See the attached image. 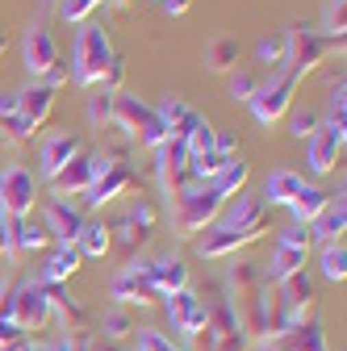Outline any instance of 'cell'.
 I'll return each instance as SVG.
<instances>
[{
  "label": "cell",
  "mask_w": 347,
  "mask_h": 351,
  "mask_svg": "<svg viewBox=\"0 0 347 351\" xmlns=\"http://www.w3.org/2000/svg\"><path fill=\"white\" fill-rule=\"evenodd\" d=\"M55 63H59V55H55V38H51V29H47V25H34V29L25 34V67H29V75L42 80Z\"/></svg>",
  "instance_id": "8"
},
{
  "label": "cell",
  "mask_w": 347,
  "mask_h": 351,
  "mask_svg": "<svg viewBox=\"0 0 347 351\" xmlns=\"http://www.w3.org/2000/svg\"><path fill=\"white\" fill-rule=\"evenodd\" d=\"M34 197H38V184H34L29 167L9 163L5 171H0V213H5L9 222H21V217L29 213V205H34Z\"/></svg>",
  "instance_id": "2"
},
{
  "label": "cell",
  "mask_w": 347,
  "mask_h": 351,
  "mask_svg": "<svg viewBox=\"0 0 347 351\" xmlns=\"http://www.w3.org/2000/svg\"><path fill=\"white\" fill-rule=\"evenodd\" d=\"M251 113H255V121L259 125H272V121H280L285 117V109L293 105V80L289 75H272L268 84H255V93H251Z\"/></svg>",
  "instance_id": "4"
},
{
  "label": "cell",
  "mask_w": 347,
  "mask_h": 351,
  "mask_svg": "<svg viewBox=\"0 0 347 351\" xmlns=\"http://www.w3.org/2000/svg\"><path fill=\"white\" fill-rule=\"evenodd\" d=\"M167 318H171V330H180V335H197L201 326H205V310L197 305V297L189 293V289H180V293H167Z\"/></svg>",
  "instance_id": "10"
},
{
  "label": "cell",
  "mask_w": 347,
  "mask_h": 351,
  "mask_svg": "<svg viewBox=\"0 0 347 351\" xmlns=\"http://www.w3.org/2000/svg\"><path fill=\"white\" fill-rule=\"evenodd\" d=\"M97 5H101V0H59V17L63 21H84Z\"/></svg>",
  "instance_id": "31"
},
{
  "label": "cell",
  "mask_w": 347,
  "mask_h": 351,
  "mask_svg": "<svg viewBox=\"0 0 347 351\" xmlns=\"http://www.w3.org/2000/svg\"><path fill=\"white\" fill-rule=\"evenodd\" d=\"M80 226H84V217H80V209H71L67 201H47V226L42 230H51V234H59L63 243H71L75 234H80Z\"/></svg>",
  "instance_id": "13"
},
{
  "label": "cell",
  "mask_w": 347,
  "mask_h": 351,
  "mask_svg": "<svg viewBox=\"0 0 347 351\" xmlns=\"http://www.w3.org/2000/svg\"><path fill=\"white\" fill-rule=\"evenodd\" d=\"M235 59H239V47H235L230 38H222V42H213V47H209V67L213 71H226Z\"/></svg>",
  "instance_id": "29"
},
{
  "label": "cell",
  "mask_w": 347,
  "mask_h": 351,
  "mask_svg": "<svg viewBox=\"0 0 347 351\" xmlns=\"http://www.w3.org/2000/svg\"><path fill=\"white\" fill-rule=\"evenodd\" d=\"M343 109H347V88H343V80H339V88H335L331 101H326V121H322L331 134H339V138H343Z\"/></svg>",
  "instance_id": "26"
},
{
  "label": "cell",
  "mask_w": 347,
  "mask_h": 351,
  "mask_svg": "<svg viewBox=\"0 0 347 351\" xmlns=\"http://www.w3.org/2000/svg\"><path fill=\"white\" fill-rule=\"evenodd\" d=\"M189 5H193V0H163L167 17H180V13H189Z\"/></svg>",
  "instance_id": "39"
},
{
  "label": "cell",
  "mask_w": 347,
  "mask_h": 351,
  "mask_svg": "<svg viewBox=\"0 0 347 351\" xmlns=\"http://www.w3.org/2000/svg\"><path fill=\"white\" fill-rule=\"evenodd\" d=\"M301 189H306V180H301L297 171H289V167H276L272 176H268V184H264V201H272V205H289Z\"/></svg>",
  "instance_id": "15"
},
{
  "label": "cell",
  "mask_w": 347,
  "mask_h": 351,
  "mask_svg": "<svg viewBox=\"0 0 347 351\" xmlns=\"http://www.w3.org/2000/svg\"><path fill=\"white\" fill-rule=\"evenodd\" d=\"M130 222H134V226H139V234H143V230H147V226L155 222V213H151V205H147V201H139L134 209H130Z\"/></svg>",
  "instance_id": "36"
},
{
  "label": "cell",
  "mask_w": 347,
  "mask_h": 351,
  "mask_svg": "<svg viewBox=\"0 0 347 351\" xmlns=\"http://www.w3.org/2000/svg\"><path fill=\"white\" fill-rule=\"evenodd\" d=\"M322 276H326V280H343V276H347V251H343L339 239L322 247Z\"/></svg>",
  "instance_id": "25"
},
{
  "label": "cell",
  "mask_w": 347,
  "mask_h": 351,
  "mask_svg": "<svg viewBox=\"0 0 347 351\" xmlns=\"http://www.w3.org/2000/svg\"><path fill=\"white\" fill-rule=\"evenodd\" d=\"M5 130H9V138H29L34 134V121L21 117V113H13V117H5Z\"/></svg>",
  "instance_id": "34"
},
{
  "label": "cell",
  "mask_w": 347,
  "mask_h": 351,
  "mask_svg": "<svg viewBox=\"0 0 347 351\" xmlns=\"http://www.w3.org/2000/svg\"><path fill=\"white\" fill-rule=\"evenodd\" d=\"M331 47H335L331 38H318V34H314V29H306V25H301V29H289V55H285L280 75H289V80L297 84L310 67H318V59H322Z\"/></svg>",
  "instance_id": "3"
},
{
  "label": "cell",
  "mask_w": 347,
  "mask_h": 351,
  "mask_svg": "<svg viewBox=\"0 0 347 351\" xmlns=\"http://www.w3.org/2000/svg\"><path fill=\"white\" fill-rule=\"evenodd\" d=\"M51 351H88V343H84V339H63V343H55Z\"/></svg>",
  "instance_id": "40"
},
{
  "label": "cell",
  "mask_w": 347,
  "mask_h": 351,
  "mask_svg": "<svg viewBox=\"0 0 347 351\" xmlns=\"http://www.w3.org/2000/svg\"><path fill=\"white\" fill-rule=\"evenodd\" d=\"M75 268H80V251H75L71 243H63V247L51 255V263H47V272H42V276H47V280H67Z\"/></svg>",
  "instance_id": "24"
},
{
  "label": "cell",
  "mask_w": 347,
  "mask_h": 351,
  "mask_svg": "<svg viewBox=\"0 0 347 351\" xmlns=\"http://www.w3.org/2000/svg\"><path fill=\"white\" fill-rule=\"evenodd\" d=\"M109 113H113V93H105V88H97V93L88 97V117H93V125L101 130V125L109 121Z\"/></svg>",
  "instance_id": "28"
},
{
  "label": "cell",
  "mask_w": 347,
  "mask_h": 351,
  "mask_svg": "<svg viewBox=\"0 0 347 351\" xmlns=\"http://www.w3.org/2000/svg\"><path fill=\"white\" fill-rule=\"evenodd\" d=\"M259 63H268V67H285V55H289V34H264L259 38V47H255Z\"/></svg>",
  "instance_id": "23"
},
{
  "label": "cell",
  "mask_w": 347,
  "mask_h": 351,
  "mask_svg": "<svg viewBox=\"0 0 347 351\" xmlns=\"http://www.w3.org/2000/svg\"><path fill=\"white\" fill-rule=\"evenodd\" d=\"M301 263H306V251H293V247H276V255H272V268H268L272 285H285L289 276H297V272H301Z\"/></svg>",
  "instance_id": "21"
},
{
  "label": "cell",
  "mask_w": 347,
  "mask_h": 351,
  "mask_svg": "<svg viewBox=\"0 0 347 351\" xmlns=\"http://www.w3.org/2000/svg\"><path fill=\"white\" fill-rule=\"evenodd\" d=\"M139 351H176V347H171L163 335H155V330H143L139 335Z\"/></svg>",
  "instance_id": "35"
},
{
  "label": "cell",
  "mask_w": 347,
  "mask_h": 351,
  "mask_svg": "<svg viewBox=\"0 0 347 351\" xmlns=\"http://www.w3.org/2000/svg\"><path fill=\"white\" fill-rule=\"evenodd\" d=\"M343 217H347V205H343V193L339 197H326V209L314 217V234L322 239V243H335L339 234H343Z\"/></svg>",
  "instance_id": "16"
},
{
  "label": "cell",
  "mask_w": 347,
  "mask_h": 351,
  "mask_svg": "<svg viewBox=\"0 0 347 351\" xmlns=\"http://www.w3.org/2000/svg\"><path fill=\"white\" fill-rule=\"evenodd\" d=\"M230 205L222 209L218 217V230H255L259 217H264V201L255 193H239V197H226Z\"/></svg>",
  "instance_id": "7"
},
{
  "label": "cell",
  "mask_w": 347,
  "mask_h": 351,
  "mask_svg": "<svg viewBox=\"0 0 347 351\" xmlns=\"http://www.w3.org/2000/svg\"><path fill=\"white\" fill-rule=\"evenodd\" d=\"M280 247L306 251V247H310V230H306V226H297V222H293V226H285V230H280Z\"/></svg>",
  "instance_id": "32"
},
{
  "label": "cell",
  "mask_w": 347,
  "mask_h": 351,
  "mask_svg": "<svg viewBox=\"0 0 347 351\" xmlns=\"http://www.w3.org/2000/svg\"><path fill=\"white\" fill-rule=\"evenodd\" d=\"M151 280H155L159 293H180L184 280H189V268L180 259H159V263H151Z\"/></svg>",
  "instance_id": "18"
},
{
  "label": "cell",
  "mask_w": 347,
  "mask_h": 351,
  "mask_svg": "<svg viewBox=\"0 0 347 351\" xmlns=\"http://www.w3.org/2000/svg\"><path fill=\"white\" fill-rule=\"evenodd\" d=\"M13 113H21V97L5 93V97H0V117H13Z\"/></svg>",
  "instance_id": "37"
},
{
  "label": "cell",
  "mask_w": 347,
  "mask_h": 351,
  "mask_svg": "<svg viewBox=\"0 0 347 351\" xmlns=\"http://www.w3.org/2000/svg\"><path fill=\"white\" fill-rule=\"evenodd\" d=\"M47 5H55V0H47Z\"/></svg>",
  "instance_id": "42"
},
{
  "label": "cell",
  "mask_w": 347,
  "mask_h": 351,
  "mask_svg": "<svg viewBox=\"0 0 347 351\" xmlns=\"http://www.w3.org/2000/svg\"><path fill=\"white\" fill-rule=\"evenodd\" d=\"M343 5H347V0H326L322 25H326V38H331V42H343Z\"/></svg>",
  "instance_id": "30"
},
{
  "label": "cell",
  "mask_w": 347,
  "mask_h": 351,
  "mask_svg": "<svg viewBox=\"0 0 347 351\" xmlns=\"http://www.w3.org/2000/svg\"><path fill=\"white\" fill-rule=\"evenodd\" d=\"M113 297L117 301H151V297H159V289L151 280V263H130V268L113 280Z\"/></svg>",
  "instance_id": "11"
},
{
  "label": "cell",
  "mask_w": 347,
  "mask_h": 351,
  "mask_svg": "<svg viewBox=\"0 0 347 351\" xmlns=\"http://www.w3.org/2000/svg\"><path fill=\"white\" fill-rule=\"evenodd\" d=\"M21 97V117H29L34 125L51 113V105H55V88H47V84H29L25 93H17Z\"/></svg>",
  "instance_id": "17"
},
{
  "label": "cell",
  "mask_w": 347,
  "mask_h": 351,
  "mask_svg": "<svg viewBox=\"0 0 347 351\" xmlns=\"http://www.w3.org/2000/svg\"><path fill=\"white\" fill-rule=\"evenodd\" d=\"M289 209H293V222H297V226H306V222H314V217L326 209V193L306 184V189H301V193L289 201Z\"/></svg>",
  "instance_id": "19"
},
{
  "label": "cell",
  "mask_w": 347,
  "mask_h": 351,
  "mask_svg": "<svg viewBox=\"0 0 347 351\" xmlns=\"http://www.w3.org/2000/svg\"><path fill=\"white\" fill-rule=\"evenodd\" d=\"M159 5H163V0H159Z\"/></svg>",
  "instance_id": "43"
},
{
  "label": "cell",
  "mask_w": 347,
  "mask_h": 351,
  "mask_svg": "<svg viewBox=\"0 0 347 351\" xmlns=\"http://www.w3.org/2000/svg\"><path fill=\"white\" fill-rule=\"evenodd\" d=\"M251 93H255V80H251L247 71H235V75H230V97H235V101H251Z\"/></svg>",
  "instance_id": "33"
},
{
  "label": "cell",
  "mask_w": 347,
  "mask_h": 351,
  "mask_svg": "<svg viewBox=\"0 0 347 351\" xmlns=\"http://www.w3.org/2000/svg\"><path fill=\"white\" fill-rule=\"evenodd\" d=\"M247 176H251V167L235 159L230 167H222L218 176H213V180H209V189H213V193H218V197L226 201V197H235V193H243V184H247Z\"/></svg>",
  "instance_id": "20"
},
{
  "label": "cell",
  "mask_w": 347,
  "mask_h": 351,
  "mask_svg": "<svg viewBox=\"0 0 347 351\" xmlns=\"http://www.w3.org/2000/svg\"><path fill=\"white\" fill-rule=\"evenodd\" d=\"M113 5H125V0H113Z\"/></svg>",
  "instance_id": "41"
},
{
  "label": "cell",
  "mask_w": 347,
  "mask_h": 351,
  "mask_svg": "<svg viewBox=\"0 0 347 351\" xmlns=\"http://www.w3.org/2000/svg\"><path fill=\"white\" fill-rule=\"evenodd\" d=\"M80 143L71 134H42V147H38V163H42V176L47 180H55V176L75 159Z\"/></svg>",
  "instance_id": "9"
},
{
  "label": "cell",
  "mask_w": 347,
  "mask_h": 351,
  "mask_svg": "<svg viewBox=\"0 0 347 351\" xmlns=\"http://www.w3.org/2000/svg\"><path fill=\"white\" fill-rule=\"evenodd\" d=\"M125 184H130V171H125V167H109L105 176H97V180H93L88 189H84V205H93V209H97V205L113 201Z\"/></svg>",
  "instance_id": "14"
},
{
  "label": "cell",
  "mask_w": 347,
  "mask_h": 351,
  "mask_svg": "<svg viewBox=\"0 0 347 351\" xmlns=\"http://www.w3.org/2000/svg\"><path fill=\"white\" fill-rule=\"evenodd\" d=\"M125 326H130V322H125V314H113V318L105 322V330H109L113 339H117V335H125Z\"/></svg>",
  "instance_id": "38"
},
{
  "label": "cell",
  "mask_w": 347,
  "mask_h": 351,
  "mask_svg": "<svg viewBox=\"0 0 347 351\" xmlns=\"http://www.w3.org/2000/svg\"><path fill=\"white\" fill-rule=\"evenodd\" d=\"M180 197V205H176V222H180V234H193V230H201L213 213L222 209V197L213 193V189H184V193H176Z\"/></svg>",
  "instance_id": "5"
},
{
  "label": "cell",
  "mask_w": 347,
  "mask_h": 351,
  "mask_svg": "<svg viewBox=\"0 0 347 351\" xmlns=\"http://www.w3.org/2000/svg\"><path fill=\"white\" fill-rule=\"evenodd\" d=\"M75 239H80V247H75L80 255H93V259H97V255L109 251V230H105V222H84Z\"/></svg>",
  "instance_id": "22"
},
{
  "label": "cell",
  "mask_w": 347,
  "mask_h": 351,
  "mask_svg": "<svg viewBox=\"0 0 347 351\" xmlns=\"http://www.w3.org/2000/svg\"><path fill=\"white\" fill-rule=\"evenodd\" d=\"M318 125H322V117H318L314 109H293V117H289V134H293V138H310Z\"/></svg>",
  "instance_id": "27"
},
{
  "label": "cell",
  "mask_w": 347,
  "mask_h": 351,
  "mask_svg": "<svg viewBox=\"0 0 347 351\" xmlns=\"http://www.w3.org/2000/svg\"><path fill=\"white\" fill-rule=\"evenodd\" d=\"M113 63V51H109V34L105 25H93V21H80L75 29V51H71V80L80 88H93L105 67Z\"/></svg>",
  "instance_id": "1"
},
{
  "label": "cell",
  "mask_w": 347,
  "mask_h": 351,
  "mask_svg": "<svg viewBox=\"0 0 347 351\" xmlns=\"http://www.w3.org/2000/svg\"><path fill=\"white\" fill-rule=\"evenodd\" d=\"M339 151H343V138L339 134H331L326 125H318L314 134L306 138V155H310V167L322 176V171H331L335 163H339Z\"/></svg>",
  "instance_id": "12"
},
{
  "label": "cell",
  "mask_w": 347,
  "mask_h": 351,
  "mask_svg": "<svg viewBox=\"0 0 347 351\" xmlns=\"http://www.w3.org/2000/svg\"><path fill=\"white\" fill-rule=\"evenodd\" d=\"M109 167H113L109 155H75V159L55 176V189H59V193H84V189H88L97 176H105Z\"/></svg>",
  "instance_id": "6"
}]
</instances>
